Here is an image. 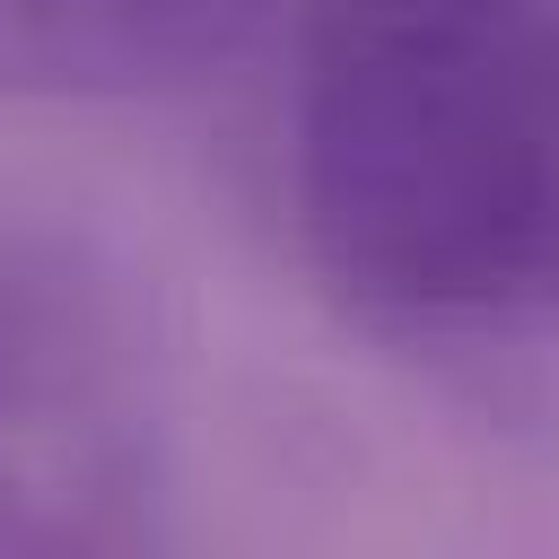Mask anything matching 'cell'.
<instances>
[{
  "instance_id": "1",
  "label": "cell",
  "mask_w": 559,
  "mask_h": 559,
  "mask_svg": "<svg viewBox=\"0 0 559 559\" xmlns=\"http://www.w3.org/2000/svg\"><path fill=\"white\" fill-rule=\"evenodd\" d=\"M288 201L323 297L384 341L559 323V0H314Z\"/></svg>"
},
{
  "instance_id": "2",
  "label": "cell",
  "mask_w": 559,
  "mask_h": 559,
  "mask_svg": "<svg viewBox=\"0 0 559 559\" xmlns=\"http://www.w3.org/2000/svg\"><path fill=\"white\" fill-rule=\"evenodd\" d=\"M148 489V419L122 341L52 271L0 280V542H122Z\"/></svg>"
},
{
  "instance_id": "3",
  "label": "cell",
  "mask_w": 559,
  "mask_h": 559,
  "mask_svg": "<svg viewBox=\"0 0 559 559\" xmlns=\"http://www.w3.org/2000/svg\"><path fill=\"white\" fill-rule=\"evenodd\" d=\"M262 0H0V105L148 96L218 61Z\"/></svg>"
}]
</instances>
